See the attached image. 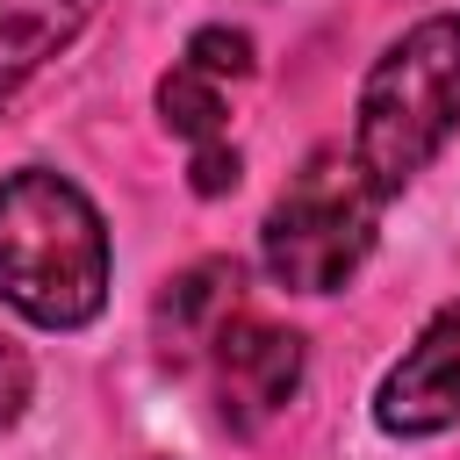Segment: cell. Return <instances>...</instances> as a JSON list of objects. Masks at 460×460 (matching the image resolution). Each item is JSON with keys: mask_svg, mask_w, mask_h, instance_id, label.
<instances>
[{"mask_svg": "<svg viewBox=\"0 0 460 460\" xmlns=\"http://www.w3.org/2000/svg\"><path fill=\"white\" fill-rule=\"evenodd\" d=\"M115 244L93 194L58 165L0 172V302L36 331H86L108 309Z\"/></svg>", "mask_w": 460, "mask_h": 460, "instance_id": "6da1fadb", "label": "cell"}, {"mask_svg": "<svg viewBox=\"0 0 460 460\" xmlns=\"http://www.w3.org/2000/svg\"><path fill=\"white\" fill-rule=\"evenodd\" d=\"M460 137V7L410 22L359 79L352 101V165L381 201L410 194L417 172Z\"/></svg>", "mask_w": 460, "mask_h": 460, "instance_id": "7a4b0ae2", "label": "cell"}, {"mask_svg": "<svg viewBox=\"0 0 460 460\" xmlns=\"http://www.w3.org/2000/svg\"><path fill=\"white\" fill-rule=\"evenodd\" d=\"M381 194L352 165L345 144H323L288 172L273 208L259 216V266L288 295H338L359 280V266L381 244Z\"/></svg>", "mask_w": 460, "mask_h": 460, "instance_id": "3957f363", "label": "cell"}, {"mask_svg": "<svg viewBox=\"0 0 460 460\" xmlns=\"http://www.w3.org/2000/svg\"><path fill=\"white\" fill-rule=\"evenodd\" d=\"M208 381H216V410L237 438H259L295 395H302V374H309V338L259 316V309H237L216 338H208Z\"/></svg>", "mask_w": 460, "mask_h": 460, "instance_id": "277c9868", "label": "cell"}, {"mask_svg": "<svg viewBox=\"0 0 460 460\" xmlns=\"http://www.w3.org/2000/svg\"><path fill=\"white\" fill-rule=\"evenodd\" d=\"M453 424H460V295L417 323V338L374 388L381 438H438Z\"/></svg>", "mask_w": 460, "mask_h": 460, "instance_id": "5b68a950", "label": "cell"}, {"mask_svg": "<svg viewBox=\"0 0 460 460\" xmlns=\"http://www.w3.org/2000/svg\"><path fill=\"white\" fill-rule=\"evenodd\" d=\"M237 309H244V259L208 252V259L180 266V273L158 288L151 323H158V345H165V352L201 359V352H208V338H216V331H223Z\"/></svg>", "mask_w": 460, "mask_h": 460, "instance_id": "8992f818", "label": "cell"}, {"mask_svg": "<svg viewBox=\"0 0 460 460\" xmlns=\"http://www.w3.org/2000/svg\"><path fill=\"white\" fill-rule=\"evenodd\" d=\"M101 0H0V115L14 108V93L79 43V29L93 22Z\"/></svg>", "mask_w": 460, "mask_h": 460, "instance_id": "52a82bcc", "label": "cell"}, {"mask_svg": "<svg viewBox=\"0 0 460 460\" xmlns=\"http://www.w3.org/2000/svg\"><path fill=\"white\" fill-rule=\"evenodd\" d=\"M158 122L194 151V144L230 137V101H223V86H216V79H201L194 65H180V58H172V72L158 79Z\"/></svg>", "mask_w": 460, "mask_h": 460, "instance_id": "ba28073f", "label": "cell"}, {"mask_svg": "<svg viewBox=\"0 0 460 460\" xmlns=\"http://www.w3.org/2000/svg\"><path fill=\"white\" fill-rule=\"evenodd\" d=\"M180 65H194V72H201V79H216V86H237V79H252V72H259V43H252L244 29H230V22H201V29L187 36Z\"/></svg>", "mask_w": 460, "mask_h": 460, "instance_id": "9c48e42d", "label": "cell"}, {"mask_svg": "<svg viewBox=\"0 0 460 460\" xmlns=\"http://www.w3.org/2000/svg\"><path fill=\"white\" fill-rule=\"evenodd\" d=\"M237 180H244V158H237V144H230V137H216V144H194V151H187V187H194L201 201L237 194Z\"/></svg>", "mask_w": 460, "mask_h": 460, "instance_id": "30bf717a", "label": "cell"}, {"mask_svg": "<svg viewBox=\"0 0 460 460\" xmlns=\"http://www.w3.org/2000/svg\"><path fill=\"white\" fill-rule=\"evenodd\" d=\"M29 395H36V367H29V352L0 331V431H14V424L29 417Z\"/></svg>", "mask_w": 460, "mask_h": 460, "instance_id": "8fae6325", "label": "cell"}, {"mask_svg": "<svg viewBox=\"0 0 460 460\" xmlns=\"http://www.w3.org/2000/svg\"><path fill=\"white\" fill-rule=\"evenodd\" d=\"M144 460H165V453H144Z\"/></svg>", "mask_w": 460, "mask_h": 460, "instance_id": "7c38bea8", "label": "cell"}]
</instances>
